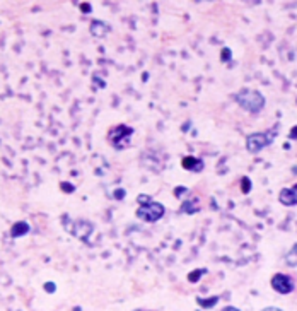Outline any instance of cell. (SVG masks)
<instances>
[{
	"instance_id": "ba28073f",
	"label": "cell",
	"mask_w": 297,
	"mask_h": 311,
	"mask_svg": "<svg viewBox=\"0 0 297 311\" xmlns=\"http://www.w3.org/2000/svg\"><path fill=\"white\" fill-rule=\"evenodd\" d=\"M181 166L186 171H193V173H200V171L204 169V163H202L200 159H196V157H193V156L183 157Z\"/></svg>"
},
{
	"instance_id": "ffe728a7",
	"label": "cell",
	"mask_w": 297,
	"mask_h": 311,
	"mask_svg": "<svg viewBox=\"0 0 297 311\" xmlns=\"http://www.w3.org/2000/svg\"><path fill=\"white\" fill-rule=\"evenodd\" d=\"M80 11L84 12V14H89V12L92 11V7H91V4H85V2H82L80 4Z\"/></svg>"
},
{
	"instance_id": "8fae6325",
	"label": "cell",
	"mask_w": 297,
	"mask_h": 311,
	"mask_svg": "<svg viewBox=\"0 0 297 311\" xmlns=\"http://www.w3.org/2000/svg\"><path fill=\"white\" fill-rule=\"evenodd\" d=\"M219 303V296H212V297H196V304L200 308H205V309H210L214 308L215 304Z\"/></svg>"
},
{
	"instance_id": "e0dca14e",
	"label": "cell",
	"mask_w": 297,
	"mask_h": 311,
	"mask_svg": "<svg viewBox=\"0 0 297 311\" xmlns=\"http://www.w3.org/2000/svg\"><path fill=\"white\" fill-rule=\"evenodd\" d=\"M137 202L140 205H147V204H151L152 202V198H151V195H145V193H140V195L137 197Z\"/></svg>"
},
{
	"instance_id": "44dd1931",
	"label": "cell",
	"mask_w": 297,
	"mask_h": 311,
	"mask_svg": "<svg viewBox=\"0 0 297 311\" xmlns=\"http://www.w3.org/2000/svg\"><path fill=\"white\" fill-rule=\"evenodd\" d=\"M62 190H64L65 193H72V192H74V185H70V183H62Z\"/></svg>"
},
{
	"instance_id": "7a4b0ae2",
	"label": "cell",
	"mask_w": 297,
	"mask_h": 311,
	"mask_svg": "<svg viewBox=\"0 0 297 311\" xmlns=\"http://www.w3.org/2000/svg\"><path fill=\"white\" fill-rule=\"evenodd\" d=\"M164 214H166V207L154 200L147 205H140L137 209V212H135V215H137L138 219L145 220V223H157V220H161L164 217Z\"/></svg>"
},
{
	"instance_id": "d6986e66",
	"label": "cell",
	"mask_w": 297,
	"mask_h": 311,
	"mask_svg": "<svg viewBox=\"0 0 297 311\" xmlns=\"http://www.w3.org/2000/svg\"><path fill=\"white\" fill-rule=\"evenodd\" d=\"M44 291L49 292V294H53V292L57 291V287H55V282H46L44 284Z\"/></svg>"
},
{
	"instance_id": "cb8c5ba5",
	"label": "cell",
	"mask_w": 297,
	"mask_h": 311,
	"mask_svg": "<svg viewBox=\"0 0 297 311\" xmlns=\"http://www.w3.org/2000/svg\"><path fill=\"white\" fill-rule=\"evenodd\" d=\"M262 311H283V309L277 308V306H268V308H263Z\"/></svg>"
},
{
	"instance_id": "5b68a950",
	"label": "cell",
	"mask_w": 297,
	"mask_h": 311,
	"mask_svg": "<svg viewBox=\"0 0 297 311\" xmlns=\"http://www.w3.org/2000/svg\"><path fill=\"white\" fill-rule=\"evenodd\" d=\"M270 284H272V289L278 292V294H290L295 289L294 281L287 274H275L272 277V281H270Z\"/></svg>"
},
{
	"instance_id": "6da1fadb",
	"label": "cell",
	"mask_w": 297,
	"mask_h": 311,
	"mask_svg": "<svg viewBox=\"0 0 297 311\" xmlns=\"http://www.w3.org/2000/svg\"><path fill=\"white\" fill-rule=\"evenodd\" d=\"M236 101L242 110L250 111V113H260L267 103L263 94L255 89H242L236 94Z\"/></svg>"
},
{
	"instance_id": "d4e9b609",
	"label": "cell",
	"mask_w": 297,
	"mask_h": 311,
	"mask_svg": "<svg viewBox=\"0 0 297 311\" xmlns=\"http://www.w3.org/2000/svg\"><path fill=\"white\" fill-rule=\"evenodd\" d=\"M222 311H241V309L236 308V306H226V308H222Z\"/></svg>"
},
{
	"instance_id": "2e32d148",
	"label": "cell",
	"mask_w": 297,
	"mask_h": 311,
	"mask_svg": "<svg viewBox=\"0 0 297 311\" xmlns=\"http://www.w3.org/2000/svg\"><path fill=\"white\" fill-rule=\"evenodd\" d=\"M231 58H232L231 48H222V52H220V60H222V62H229Z\"/></svg>"
},
{
	"instance_id": "30bf717a",
	"label": "cell",
	"mask_w": 297,
	"mask_h": 311,
	"mask_svg": "<svg viewBox=\"0 0 297 311\" xmlns=\"http://www.w3.org/2000/svg\"><path fill=\"white\" fill-rule=\"evenodd\" d=\"M28 233H29V224L24 223V220L16 223L11 229V236L12 238H21V236H24V234H28Z\"/></svg>"
},
{
	"instance_id": "603a6c76",
	"label": "cell",
	"mask_w": 297,
	"mask_h": 311,
	"mask_svg": "<svg viewBox=\"0 0 297 311\" xmlns=\"http://www.w3.org/2000/svg\"><path fill=\"white\" fill-rule=\"evenodd\" d=\"M115 198H120V200H121V198H125V190H123V188H118V190L115 192Z\"/></svg>"
},
{
	"instance_id": "ac0fdd59",
	"label": "cell",
	"mask_w": 297,
	"mask_h": 311,
	"mask_svg": "<svg viewBox=\"0 0 297 311\" xmlns=\"http://www.w3.org/2000/svg\"><path fill=\"white\" fill-rule=\"evenodd\" d=\"M186 192H188V188H186V187H176V190H174V197L181 198Z\"/></svg>"
},
{
	"instance_id": "9a60e30c",
	"label": "cell",
	"mask_w": 297,
	"mask_h": 311,
	"mask_svg": "<svg viewBox=\"0 0 297 311\" xmlns=\"http://www.w3.org/2000/svg\"><path fill=\"white\" fill-rule=\"evenodd\" d=\"M251 187H253V185H251L250 176H242V178H241V190H242V193H244V195H247V193L251 192Z\"/></svg>"
},
{
	"instance_id": "52a82bcc",
	"label": "cell",
	"mask_w": 297,
	"mask_h": 311,
	"mask_svg": "<svg viewBox=\"0 0 297 311\" xmlns=\"http://www.w3.org/2000/svg\"><path fill=\"white\" fill-rule=\"evenodd\" d=\"M278 202L285 207L297 205V183L292 188H282L280 193H278Z\"/></svg>"
},
{
	"instance_id": "8992f818",
	"label": "cell",
	"mask_w": 297,
	"mask_h": 311,
	"mask_svg": "<svg viewBox=\"0 0 297 311\" xmlns=\"http://www.w3.org/2000/svg\"><path fill=\"white\" fill-rule=\"evenodd\" d=\"M92 231H94V226L89 223V220H77V223L74 224V231L72 233H74V236H77L79 240L87 243Z\"/></svg>"
},
{
	"instance_id": "9c48e42d",
	"label": "cell",
	"mask_w": 297,
	"mask_h": 311,
	"mask_svg": "<svg viewBox=\"0 0 297 311\" xmlns=\"http://www.w3.org/2000/svg\"><path fill=\"white\" fill-rule=\"evenodd\" d=\"M110 33V26L106 24L105 21H92L91 22V34L96 36V38H105V36Z\"/></svg>"
},
{
	"instance_id": "277c9868",
	"label": "cell",
	"mask_w": 297,
	"mask_h": 311,
	"mask_svg": "<svg viewBox=\"0 0 297 311\" xmlns=\"http://www.w3.org/2000/svg\"><path fill=\"white\" fill-rule=\"evenodd\" d=\"M132 135H133V128L127 127V125H118V127L110 132V142L116 149H125L128 146Z\"/></svg>"
},
{
	"instance_id": "3957f363",
	"label": "cell",
	"mask_w": 297,
	"mask_h": 311,
	"mask_svg": "<svg viewBox=\"0 0 297 311\" xmlns=\"http://www.w3.org/2000/svg\"><path fill=\"white\" fill-rule=\"evenodd\" d=\"M273 139H275V135L272 134H267V132H256V134H251L246 137V149L250 152H256L263 151L265 147L270 146V144L273 142Z\"/></svg>"
},
{
	"instance_id": "4fadbf2b",
	"label": "cell",
	"mask_w": 297,
	"mask_h": 311,
	"mask_svg": "<svg viewBox=\"0 0 297 311\" xmlns=\"http://www.w3.org/2000/svg\"><path fill=\"white\" fill-rule=\"evenodd\" d=\"M285 263L289 265V267H297V243L290 248L289 251H287V255H285Z\"/></svg>"
},
{
	"instance_id": "7402d4cb",
	"label": "cell",
	"mask_w": 297,
	"mask_h": 311,
	"mask_svg": "<svg viewBox=\"0 0 297 311\" xmlns=\"http://www.w3.org/2000/svg\"><path fill=\"white\" fill-rule=\"evenodd\" d=\"M289 139H290V141H297V125H295V127H292V128H290Z\"/></svg>"
},
{
	"instance_id": "7c38bea8",
	"label": "cell",
	"mask_w": 297,
	"mask_h": 311,
	"mask_svg": "<svg viewBox=\"0 0 297 311\" xmlns=\"http://www.w3.org/2000/svg\"><path fill=\"white\" fill-rule=\"evenodd\" d=\"M181 210H183V212H186V214L198 212V210H200V205H198V198H193V200L184 202L183 207H181Z\"/></svg>"
},
{
	"instance_id": "5bb4252c",
	"label": "cell",
	"mask_w": 297,
	"mask_h": 311,
	"mask_svg": "<svg viewBox=\"0 0 297 311\" xmlns=\"http://www.w3.org/2000/svg\"><path fill=\"white\" fill-rule=\"evenodd\" d=\"M207 274V269H195L193 272L188 274V282H191V284H195L200 281L202 277H204Z\"/></svg>"
}]
</instances>
